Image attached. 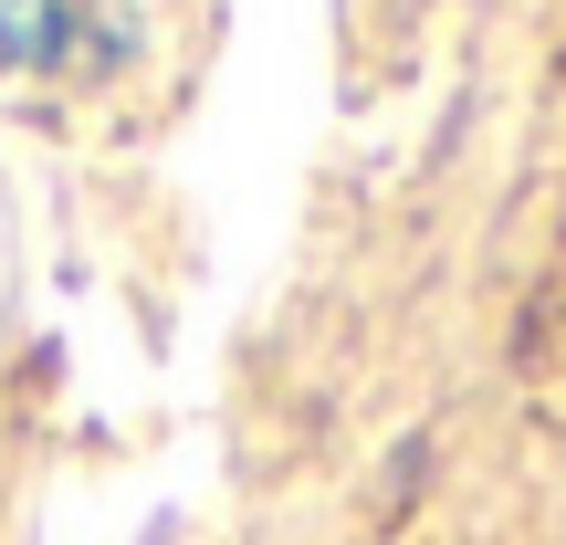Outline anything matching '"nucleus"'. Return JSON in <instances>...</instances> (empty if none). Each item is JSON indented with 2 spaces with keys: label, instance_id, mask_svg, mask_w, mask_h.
Here are the masks:
<instances>
[{
  "label": "nucleus",
  "instance_id": "1",
  "mask_svg": "<svg viewBox=\"0 0 566 545\" xmlns=\"http://www.w3.org/2000/svg\"><path fill=\"white\" fill-rule=\"evenodd\" d=\"M0 32H11V53L21 63H63V42H74V11H42V0H0Z\"/></svg>",
  "mask_w": 566,
  "mask_h": 545
}]
</instances>
